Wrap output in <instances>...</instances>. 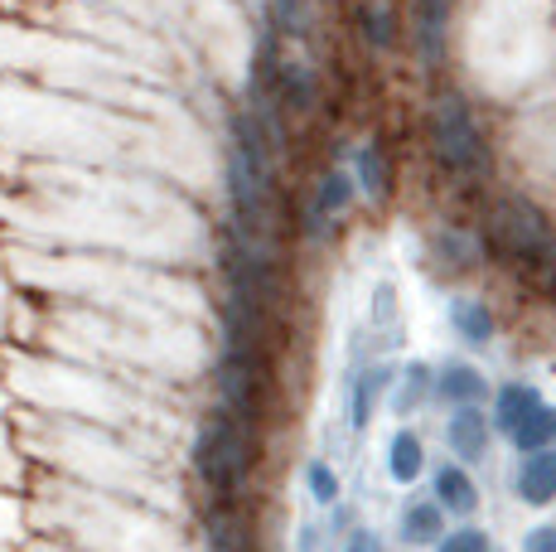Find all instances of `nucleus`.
<instances>
[{
	"label": "nucleus",
	"mask_w": 556,
	"mask_h": 552,
	"mask_svg": "<svg viewBox=\"0 0 556 552\" xmlns=\"http://www.w3.org/2000/svg\"><path fill=\"white\" fill-rule=\"evenodd\" d=\"M256 455H262V431L238 422L232 412L208 407L199 422L194 441H189V471H194L199 490L208 494V509H238L248 490Z\"/></svg>",
	"instance_id": "nucleus-1"
},
{
	"label": "nucleus",
	"mask_w": 556,
	"mask_h": 552,
	"mask_svg": "<svg viewBox=\"0 0 556 552\" xmlns=\"http://www.w3.org/2000/svg\"><path fill=\"white\" fill-rule=\"evenodd\" d=\"M213 392L218 407L232 412L238 422L262 431L266 407L276 392V368H271V349H248V344H223L218 364H213Z\"/></svg>",
	"instance_id": "nucleus-2"
},
{
	"label": "nucleus",
	"mask_w": 556,
	"mask_h": 552,
	"mask_svg": "<svg viewBox=\"0 0 556 552\" xmlns=\"http://www.w3.org/2000/svg\"><path fill=\"white\" fill-rule=\"evenodd\" d=\"M489 248L508 267H547L556 258V233L547 214L528 199H504L489 218Z\"/></svg>",
	"instance_id": "nucleus-3"
},
{
	"label": "nucleus",
	"mask_w": 556,
	"mask_h": 552,
	"mask_svg": "<svg viewBox=\"0 0 556 552\" xmlns=\"http://www.w3.org/2000/svg\"><path fill=\"white\" fill-rule=\"evenodd\" d=\"M431 136H435V161H441L445 175L469 179L484 170V136H479L475 112H469V102L459 98V92H445L441 98Z\"/></svg>",
	"instance_id": "nucleus-4"
},
{
	"label": "nucleus",
	"mask_w": 556,
	"mask_h": 552,
	"mask_svg": "<svg viewBox=\"0 0 556 552\" xmlns=\"http://www.w3.org/2000/svg\"><path fill=\"white\" fill-rule=\"evenodd\" d=\"M392 388H397V364L392 359H368V364L349 368V378H344L349 431H368V422L378 417L382 398H392Z\"/></svg>",
	"instance_id": "nucleus-5"
},
{
	"label": "nucleus",
	"mask_w": 556,
	"mask_h": 552,
	"mask_svg": "<svg viewBox=\"0 0 556 552\" xmlns=\"http://www.w3.org/2000/svg\"><path fill=\"white\" fill-rule=\"evenodd\" d=\"M354 199H358L354 170H344V165L325 170V175L315 179V199H309V209H305V238H325L329 223L354 209Z\"/></svg>",
	"instance_id": "nucleus-6"
},
{
	"label": "nucleus",
	"mask_w": 556,
	"mask_h": 552,
	"mask_svg": "<svg viewBox=\"0 0 556 552\" xmlns=\"http://www.w3.org/2000/svg\"><path fill=\"white\" fill-rule=\"evenodd\" d=\"M489 441H494V427H489V412L479 407H455L451 417H445V446H451V455L459 465H479L489 455Z\"/></svg>",
	"instance_id": "nucleus-7"
},
{
	"label": "nucleus",
	"mask_w": 556,
	"mask_h": 552,
	"mask_svg": "<svg viewBox=\"0 0 556 552\" xmlns=\"http://www.w3.org/2000/svg\"><path fill=\"white\" fill-rule=\"evenodd\" d=\"M431 499L445 509V518H475L479 514V485L459 461L435 465L431 475Z\"/></svg>",
	"instance_id": "nucleus-8"
},
{
	"label": "nucleus",
	"mask_w": 556,
	"mask_h": 552,
	"mask_svg": "<svg viewBox=\"0 0 556 552\" xmlns=\"http://www.w3.org/2000/svg\"><path fill=\"white\" fill-rule=\"evenodd\" d=\"M451 534V528H445V509L435 504L431 494H412L402 504V514H397V538L406 548H435L441 543V538Z\"/></svg>",
	"instance_id": "nucleus-9"
},
{
	"label": "nucleus",
	"mask_w": 556,
	"mask_h": 552,
	"mask_svg": "<svg viewBox=\"0 0 556 552\" xmlns=\"http://www.w3.org/2000/svg\"><path fill=\"white\" fill-rule=\"evenodd\" d=\"M319 102V78L315 68L301 59H281L276 68V88H271V108H286V112H315Z\"/></svg>",
	"instance_id": "nucleus-10"
},
{
	"label": "nucleus",
	"mask_w": 556,
	"mask_h": 552,
	"mask_svg": "<svg viewBox=\"0 0 556 552\" xmlns=\"http://www.w3.org/2000/svg\"><path fill=\"white\" fill-rule=\"evenodd\" d=\"M435 398L445 402V407H479V402L489 398V378L479 374L475 364H459V359H451V364L435 368Z\"/></svg>",
	"instance_id": "nucleus-11"
},
{
	"label": "nucleus",
	"mask_w": 556,
	"mask_h": 552,
	"mask_svg": "<svg viewBox=\"0 0 556 552\" xmlns=\"http://www.w3.org/2000/svg\"><path fill=\"white\" fill-rule=\"evenodd\" d=\"M513 490H518V499L522 504H532V509L556 504V451L522 455L518 475H513Z\"/></svg>",
	"instance_id": "nucleus-12"
},
{
	"label": "nucleus",
	"mask_w": 556,
	"mask_h": 552,
	"mask_svg": "<svg viewBox=\"0 0 556 552\" xmlns=\"http://www.w3.org/2000/svg\"><path fill=\"white\" fill-rule=\"evenodd\" d=\"M538 407H542V392L532 384H518V378H513V384H498L494 412H489V427H494L498 437H513V431H518Z\"/></svg>",
	"instance_id": "nucleus-13"
},
{
	"label": "nucleus",
	"mask_w": 556,
	"mask_h": 552,
	"mask_svg": "<svg viewBox=\"0 0 556 552\" xmlns=\"http://www.w3.org/2000/svg\"><path fill=\"white\" fill-rule=\"evenodd\" d=\"M435 398V368L426 359H412V364L397 368V388H392V412L406 422Z\"/></svg>",
	"instance_id": "nucleus-14"
},
{
	"label": "nucleus",
	"mask_w": 556,
	"mask_h": 552,
	"mask_svg": "<svg viewBox=\"0 0 556 552\" xmlns=\"http://www.w3.org/2000/svg\"><path fill=\"white\" fill-rule=\"evenodd\" d=\"M388 475H392V485H416L426 475V441H421V431H412V427L392 431V441H388Z\"/></svg>",
	"instance_id": "nucleus-15"
},
{
	"label": "nucleus",
	"mask_w": 556,
	"mask_h": 552,
	"mask_svg": "<svg viewBox=\"0 0 556 552\" xmlns=\"http://www.w3.org/2000/svg\"><path fill=\"white\" fill-rule=\"evenodd\" d=\"M445 35H451V0H416V45L426 63L445 54Z\"/></svg>",
	"instance_id": "nucleus-16"
},
{
	"label": "nucleus",
	"mask_w": 556,
	"mask_h": 552,
	"mask_svg": "<svg viewBox=\"0 0 556 552\" xmlns=\"http://www.w3.org/2000/svg\"><path fill=\"white\" fill-rule=\"evenodd\" d=\"M451 325H455V335L465 339V344H489L494 330H498L494 311H489L484 301H475V296H455L451 301Z\"/></svg>",
	"instance_id": "nucleus-17"
},
{
	"label": "nucleus",
	"mask_w": 556,
	"mask_h": 552,
	"mask_svg": "<svg viewBox=\"0 0 556 552\" xmlns=\"http://www.w3.org/2000/svg\"><path fill=\"white\" fill-rule=\"evenodd\" d=\"M358 35L368 39V49H397L402 29H397V10L388 0H363L358 5Z\"/></svg>",
	"instance_id": "nucleus-18"
},
{
	"label": "nucleus",
	"mask_w": 556,
	"mask_h": 552,
	"mask_svg": "<svg viewBox=\"0 0 556 552\" xmlns=\"http://www.w3.org/2000/svg\"><path fill=\"white\" fill-rule=\"evenodd\" d=\"M301 480H305L309 504H319V509H334V504H344V480H339V471L325 461V455H309V461H305V471H301Z\"/></svg>",
	"instance_id": "nucleus-19"
},
{
	"label": "nucleus",
	"mask_w": 556,
	"mask_h": 552,
	"mask_svg": "<svg viewBox=\"0 0 556 552\" xmlns=\"http://www.w3.org/2000/svg\"><path fill=\"white\" fill-rule=\"evenodd\" d=\"M508 441L518 446L522 455H538V451H556V407H552V402H542V407L532 412V417L522 422V427L513 431Z\"/></svg>",
	"instance_id": "nucleus-20"
},
{
	"label": "nucleus",
	"mask_w": 556,
	"mask_h": 552,
	"mask_svg": "<svg viewBox=\"0 0 556 552\" xmlns=\"http://www.w3.org/2000/svg\"><path fill=\"white\" fill-rule=\"evenodd\" d=\"M368 325L382 339H402V301H397V286L378 281L372 286V301H368Z\"/></svg>",
	"instance_id": "nucleus-21"
},
{
	"label": "nucleus",
	"mask_w": 556,
	"mask_h": 552,
	"mask_svg": "<svg viewBox=\"0 0 556 552\" xmlns=\"http://www.w3.org/2000/svg\"><path fill=\"white\" fill-rule=\"evenodd\" d=\"M354 179H358V195L382 199L388 195V161H382L378 146H358L354 155Z\"/></svg>",
	"instance_id": "nucleus-22"
},
{
	"label": "nucleus",
	"mask_w": 556,
	"mask_h": 552,
	"mask_svg": "<svg viewBox=\"0 0 556 552\" xmlns=\"http://www.w3.org/2000/svg\"><path fill=\"white\" fill-rule=\"evenodd\" d=\"M435 258H441L451 272H469L479 262V242L459 228H445L441 238H435Z\"/></svg>",
	"instance_id": "nucleus-23"
},
{
	"label": "nucleus",
	"mask_w": 556,
	"mask_h": 552,
	"mask_svg": "<svg viewBox=\"0 0 556 552\" xmlns=\"http://www.w3.org/2000/svg\"><path fill=\"white\" fill-rule=\"evenodd\" d=\"M431 552H494V538H489L484 528L465 524V528H451V534H445Z\"/></svg>",
	"instance_id": "nucleus-24"
},
{
	"label": "nucleus",
	"mask_w": 556,
	"mask_h": 552,
	"mask_svg": "<svg viewBox=\"0 0 556 552\" xmlns=\"http://www.w3.org/2000/svg\"><path fill=\"white\" fill-rule=\"evenodd\" d=\"M522 552H556V524H538L522 534Z\"/></svg>",
	"instance_id": "nucleus-25"
},
{
	"label": "nucleus",
	"mask_w": 556,
	"mask_h": 552,
	"mask_svg": "<svg viewBox=\"0 0 556 552\" xmlns=\"http://www.w3.org/2000/svg\"><path fill=\"white\" fill-rule=\"evenodd\" d=\"M349 534H354V509H349V504H334V509H329L325 538H349Z\"/></svg>",
	"instance_id": "nucleus-26"
},
{
	"label": "nucleus",
	"mask_w": 556,
	"mask_h": 552,
	"mask_svg": "<svg viewBox=\"0 0 556 552\" xmlns=\"http://www.w3.org/2000/svg\"><path fill=\"white\" fill-rule=\"evenodd\" d=\"M325 543V524H301V534H295V552H319Z\"/></svg>",
	"instance_id": "nucleus-27"
},
{
	"label": "nucleus",
	"mask_w": 556,
	"mask_h": 552,
	"mask_svg": "<svg viewBox=\"0 0 556 552\" xmlns=\"http://www.w3.org/2000/svg\"><path fill=\"white\" fill-rule=\"evenodd\" d=\"M344 552H382V543L368 534V528H354V534L344 538Z\"/></svg>",
	"instance_id": "nucleus-28"
}]
</instances>
